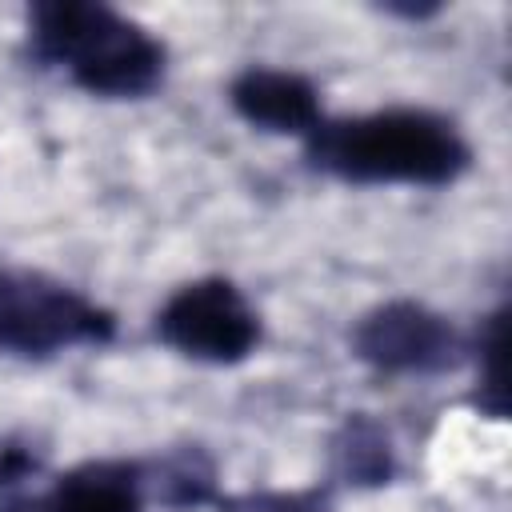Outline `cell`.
Segmentation results:
<instances>
[{
	"label": "cell",
	"instance_id": "6da1fadb",
	"mask_svg": "<svg viewBox=\"0 0 512 512\" xmlns=\"http://www.w3.org/2000/svg\"><path fill=\"white\" fill-rule=\"evenodd\" d=\"M312 168L348 184H448L472 152L456 124L420 108H388L352 120H320L308 132Z\"/></svg>",
	"mask_w": 512,
	"mask_h": 512
},
{
	"label": "cell",
	"instance_id": "7a4b0ae2",
	"mask_svg": "<svg viewBox=\"0 0 512 512\" xmlns=\"http://www.w3.org/2000/svg\"><path fill=\"white\" fill-rule=\"evenodd\" d=\"M28 48L40 64L108 100H132L160 84L164 44L120 12L88 0H52L28 12Z\"/></svg>",
	"mask_w": 512,
	"mask_h": 512
},
{
	"label": "cell",
	"instance_id": "3957f363",
	"mask_svg": "<svg viewBox=\"0 0 512 512\" xmlns=\"http://www.w3.org/2000/svg\"><path fill=\"white\" fill-rule=\"evenodd\" d=\"M112 340V316L80 292L28 272H0V344L20 356H52L72 344Z\"/></svg>",
	"mask_w": 512,
	"mask_h": 512
},
{
	"label": "cell",
	"instance_id": "277c9868",
	"mask_svg": "<svg viewBox=\"0 0 512 512\" xmlns=\"http://www.w3.org/2000/svg\"><path fill=\"white\" fill-rule=\"evenodd\" d=\"M156 332L180 356L204 364H236L260 344V320L224 276H204L168 296L156 316Z\"/></svg>",
	"mask_w": 512,
	"mask_h": 512
},
{
	"label": "cell",
	"instance_id": "5b68a950",
	"mask_svg": "<svg viewBox=\"0 0 512 512\" xmlns=\"http://www.w3.org/2000/svg\"><path fill=\"white\" fill-rule=\"evenodd\" d=\"M352 348L380 372H436L456 360V332L432 308L392 300L356 324Z\"/></svg>",
	"mask_w": 512,
	"mask_h": 512
},
{
	"label": "cell",
	"instance_id": "8992f818",
	"mask_svg": "<svg viewBox=\"0 0 512 512\" xmlns=\"http://www.w3.org/2000/svg\"><path fill=\"white\" fill-rule=\"evenodd\" d=\"M232 108L264 132L308 136L320 124V96L312 80L284 68H244L228 88Z\"/></svg>",
	"mask_w": 512,
	"mask_h": 512
},
{
	"label": "cell",
	"instance_id": "52a82bcc",
	"mask_svg": "<svg viewBox=\"0 0 512 512\" xmlns=\"http://www.w3.org/2000/svg\"><path fill=\"white\" fill-rule=\"evenodd\" d=\"M0 512H140V480L128 464H84L56 480L40 500H16Z\"/></svg>",
	"mask_w": 512,
	"mask_h": 512
},
{
	"label": "cell",
	"instance_id": "ba28073f",
	"mask_svg": "<svg viewBox=\"0 0 512 512\" xmlns=\"http://www.w3.org/2000/svg\"><path fill=\"white\" fill-rule=\"evenodd\" d=\"M336 460L352 484H384L392 476V444L380 432V424H372L364 416H352L344 424V432L336 440Z\"/></svg>",
	"mask_w": 512,
	"mask_h": 512
},
{
	"label": "cell",
	"instance_id": "9c48e42d",
	"mask_svg": "<svg viewBox=\"0 0 512 512\" xmlns=\"http://www.w3.org/2000/svg\"><path fill=\"white\" fill-rule=\"evenodd\" d=\"M488 372L480 380V408H488L492 416H504V316H492L488 336H484V352Z\"/></svg>",
	"mask_w": 512,
	"mask_h": 512
},
{
	"label": "cell",
	"instance_id": "30bf717a",
	"mask_svg": "<svg viewBox=\"0 0 512 512\" xmlns=\"http://www.w3.org/2000/svg\"><path fill=\"white\" fill-rule=\"evenodd\" d=\"M244 512H332L320 492H260L244 500Z\"/></svg>",
	"mask_w": 512,
	"mask_h": 512
}]
</instances>
